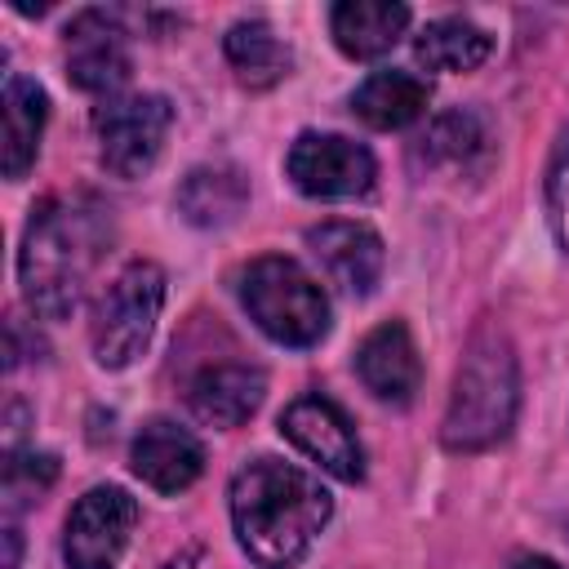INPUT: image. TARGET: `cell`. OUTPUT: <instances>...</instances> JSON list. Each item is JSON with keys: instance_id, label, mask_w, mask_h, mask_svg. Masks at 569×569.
<instances>
[{"instance_id": "18", "label": "cell", "mask_w": 569, "mask_h": 569, "mask_svg": "<svg viewBox=\"0 0 569 569\" xmlns=\"http://www.w3.org/2000/svg\"><path fill=\"white\" fill-rule=\"evenodd\" d=\"M249 200V182L236 164H200L178 187V213L191 227H227L240 218Z\"/></svg>"}, {"instance_id": "7", "label": "cell", "mask_w": 569, "mask_h": 569, "mask_svg": "<svg viewBox=\"0 0 569 569\" xmlns=\"http://www.w3.org/2000/svg\"><path fill=\"white\" fill-rule=\"evenodd\" d=\"M138 529V502L120 485H93L62 525L67 569H116Z\"/></svg>"}, {"instance_id": "3", "label": "cell", "mask_w": 569, "mask_h": 569, "mask_svg": "<svg viewBox=\"0 0 569 569\" xmlns=\"http://www.w3.org/2000/svg\"><path fill=\"white\" fill-rule=\"evenodd\" d=\"M520 409V360L498 320H480L462 347L440 440L453 453H480L507 440Z\"/></svg>"}, {"instance_id": "22", "label": "cell", "mask_w": 569, "mask_h": 569, "mask_svg": "<svg viewBox=\"0 0 569 569\" xmlns=\"http://www.w3.org/2000/svg\"><path fill=\"white\" fill-rule=\"evenodd\" d=\"M53 480H58V458L53 453L9 449L4 453V511L13 516L18 507L36 502L40 493H49Z\"/></svg>"}, {"instance_id": "19", "label": "cell", "mask_w": 569, "mask_h": 569, "mask_svg": "<svg viewBox=\"0 0 569 569\" xmlns=\"http://www.w3.org/2000/svg\"><path fill=\"white\" fill-rule=\"evenodd\" d=\"M222 53H227V62H231V71H236V80H240L244 89H271V84H280V80L289 76V67H293L289 44H284V40L276 36V27L262 22V18L236 22V27L227 31V40H222Z\"/></svg>"}, {"instance_id": "23", "label": "cell", "mask_w": 569, "mask_h": 569, "mask_svg": "<svg viewBox=\"0 0 569 569\" xmlns=\"http://www.w3.org/2000/svg\"><path fill=\"white\" fill-rule=\"evenodd\" d=\"M547 222L560 249H569V133L560 138L551 169H547Z\"/></svg>"}, {"instance_id": "16", "label": "cell", "mask_w": 569, "mask_h": 569, "mask_svg": "<svg viewBox=\"0 0 569 569\" xmlns=\"http://www.w3.org/2000/svg\"><path fill=\"white\" fill-rule=\"evenodd\" d=\"M409 27V9L391 0H342L329 9L333 44L347 58H382Z\"/></svg>"}, {"instance_id": "24", "label": "cell", "mask_w": 569, "mask_h": 569, "mask_svg": "<svg viewBox=\"0 0 569 569\" xmlns=\"http://www.w3.org/2000/svg\"><path fill=\"white\" fill-rule=\"evenodd\" d=\"M4 569H18V525H13V516L4 525Z\"/></svg>"}, {"instance_id": "17", "label": "cell", "mask_w": 569, "mask_h": 569, "mask_svg": "<svg viewBox=\"0 0 569 569\" xmlns=\"http://www.w3.org/2000/svg\"><path fill=\"white\" fill-rule=\"evenodd\" d=\"M427 102H431L427 80L413 71H396V67L365 76L351 93V111L369 129H405V124L427 116Z\"/></svg>"}, {"instance_id": "6", "label": "cell", "mask_w": 569, "mask_h": 569, "mask_svg": "<svg viewBox=\"0 0 569 569\" xmlns=\"http://www.w3.org/2000/svg\"><path fill=\"white\" fill-rule=\"evenodd\" d=\"M98 129V160L111 178H142L173 129V102L164 93H129V98H107L93 111Z\"/></svg>"}, {"instance_id": "10", "label": "cell", "mask_w": 569, "mask_h": 569, "mask_svg": "<svg viewBox=\"0 0 569 569\" xmlns=\"http://www.w3.org/2000/svg\"><path fill=\"white\" fill-rule=\"evenodd\" d=\"M280 431L289 445H298L316 467H325L338 480H360L365 476V449L360 436L351 427V418L325 400V396H298L284 413H280Z\"/></svg>"}, {"instance_id": "25", "label": "cell", "mask_w": 569, "mask_h": 569, "mask_svg": "<svg viewBox=\"0 0 569 569\" xmlns=\"http://www.w3.org/2000/svg\"><path fill=\"white\" fill-rule=\"evenodd\" d=\"M511 569H560L551 556H533V551H525V556H516L511 560Z\"/></svg>"}, {"instance_id": "4", "label": "cell", "mask_w": 569, "mask_h": 569, "mask_svg": "<svg viewBox=\"0 0 569 569\" xmlns=\"http://www.w3.org/2000/svg\"><path fill=\"white\" fill-rule=\"evenodd\" d=\"M240 307L280 347H316L329 333L325 289L293 258L280 253L253 258L240 271Z\"/></svg>"}, {"instance_id": "14", "label": "cell", "mask_w": 569, "mask_h": 569, "mask_svg": "<svg viewBox=\"0 0 569 569\" xmlns=\"http://www.w3.org/2000/svg\"><path fill=\"white\" fill-rule=\"evenodd\" d=\"M262 391H267L262 369H253V365H209L191 378L187 405L200 422L231 431L244 418H253V409L262 405Z\"/></svg>"}, {"instance_id": "15", "label": "cell", "mask_w": 569, "mask_h": 569, "mask_svg": "<svg viewBox=\"0 0 569 569\" xmlns=\"http://www.w3.org/2000/svg\"><path fill=\"white\" fill-rule=\"evenodd\" d=\"M0 156H4V178L22 182L27 169L40 156V133L49 120V93L31 76H9L0 93Z\"/></svg>"}, {"instance_id": "2", "label": "cell", "mask_w": 569, "mask_h": 569, "mask_svg": "<svg viewBox=\"0 0 569 569\" xmlns=\"http://www.w3.org/2000/svg\"><path fill=\"white\" fill-rule=\"evenodd\" d=\"M111 244V218L89 196H53L44 200L22 236L18 249V280L36 316L67 320Z\"/></svg>"}, {"instance_id": "21", "label": "cell", "mask_w": 569, "mask_h": 569, "mask_svg": "<svg viewBox=\"0 0 569 569\" xmlns=\"http://www.w3.org/2000/svg\"><path fill=\"white\" fill-rule=\"evenodd\" d=\"M422 156L431 164H449V169H476L489 156V129L476 111H445L431 120L427 138H422Z\"/></svg>"}, {"instance_id": "13", "label": "cell", "mask_w": 569, "mask_h": 569, "mask_svg": "<svg viewBox=\"0 0 569 569\" xmlns=\"http://www.w3.org/2000/svg\"><path fill=\"white\" fill-rule=\"evenodd\" d=\"M356 373L387 405L413 400V391L422 387V360H418V347H413V333L405 329V320H382L378 329L365 333V342L356 351Z\"/></svg>"}, {"instance_id": "20", "label": "cell", "mask_w": 569, "mask_h": 569, "mask_svg": "<svg viewBox=\"0 0 569 569\" xmlns=\"http://www.w3.org/2000/svg\"><path fill=\"white\" fill-rule=\"evenodd\" d=\"M493 53V36L471 18H436L413 36V62L427 71H476Z\"/></svg>"}, {"instance_id": "11", "label": "cell", "mask_w": 569, "mask_h": 569, "mask_svg": "<svg viewBox=\"0 0 569 569\" xmlns=\"http://www.w3.org/2000/svg\"><path fill=\"white\" fill-rule=\"evenodd\" d=\"M307 249L311 258L320 262V271L342 289V293H373V284L382 280V240L373 227L365 222H347V218H333V222H320L307 231Z\"/></svg>"}, {"instance_id": "9", "label": "cell", "mask_w": 569, "mask_h": 569, "mask_svg": "<svg viewBox=\"0 0 569 569\" xmlns=\"http://www.w3.org/2000/svg\"><path fill=\"white\" fill-rule=\"evenodd\" d=\"M124 22L111 9H80L67 22V76L84 93L116 98V89L129 80V40Z\"/></svg>"}, {"instance_id": "5", "label": "cell", "mask_w": 569, "mask_h": 569, "mask_svg": "<svg viewBox=\"0 0 569 569\" xmlns=\"http://www.w3.org/2000/svg\"><path fill=\"white\" fill-rule=\"evenodd\" d=\"M160 307H164V271L147 258L129 262L93 307V325H89L93 360L102 369L133 365L156 333Z\"/></svg>"}, {"instance_id": "8", "label": "cell", "mask_w": 569, "mask_h": 569, "mask_svg": "<svg viewBox=\"0 0 569 569\" xmlns=\"http://www.w3.org/2000/svg\"><path fill=\"white\" fill-rule=\"evenodd\" d=\"M284 173L311 200H356L373 187L378 164L365 142L342 133H298L284 156Z\"/></svg>"}, {"instance_id": "12", "label": "cell", "mask_w": 569, "mask_h": 569, "mask_svg": "<svg viewBox=\"0 0 569 569\" xmlns=\"http://www.w3.org/2000/svg\"><path fill=\"white\" fill-rule=\"evenodd\" d=\"M129 462H133V476L142 485H151L156 493H182L204 471V445L187 427H178L169 418H151L133 436Z\"/></svg>"}, {"instance_id": "1", "label": "cell", "mask_w": 569, "mask_h": 569, "mask_svg": "<svg viewBox=\"0 0 569 569\" xmlns=\"http://www.w3.org/2000/svg\"><path fill=\"white\" fill-rule=\"evenodd\" d=\"M236 542L258 569H293L333 516L329 489L280 458H253L231 476Z\"/></svg>"}]
</instances>
